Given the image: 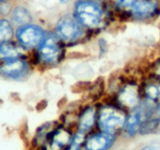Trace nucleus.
Wrapping results in <instances>:
<instances>
[{"instance_id":"nucleus-14","label":"nucleus","mask_w":160,"mask_h":150,"mask_svg":"<svg viewBox=\"0 0 160 150\" xmlns=\"http://www.w3.org/2000/svg\"><path fill=\"white\" fill-rule=\"evenodd\" d=\"M142 98L143 103L156 108L160 104V80L151 76L142 84Z\"/></svg>"},{"instance_id":"nucleus-24","label":"nucleus","mask_w":160,"mask_h":150,"mask_svg":"<svg viewBox=\"0 0 160 150\" xmlns=\"http://www.w3.org/2000/svg\"><path fill=\"white\" fill-rule=\"evenodd\" d=\"M2 17H3V16H2V14H1V12H0V19H1Z\"/></svg>"},{"instance_id":"nucleus-23","label":"nucleus","mask_w":160,"mask_h":150,"mask_svg":"<svg viewBox=\"0 0 160 150\" xmlns=\"http://www.w3.org/2000/svg\"><path fill=\"white\" fill-rule=\"evenodd\" d=\"M60 1V3H62V4H68V2H69V0H59Z\"/></svg>"},{"instance_id":"nucleus-22","label":"nucleus","mask_w":160,"mask_h":150,"mask_svg":"<svg viewBox=\"0 0 160 150\" xmlns=\"http://www.w3.org/2000/svg\"><path fill=\"white\" fill-rule=\"evenodd\" d=\"M8 2H14V0H0V5L4 3H8Z\"/></svg>"},{"instance_id":"nucleus-21","label":"nucleus","mask_w":160,"mask_h":150,"mask_svg":"<svg viewBox=\"0 0 160 150\" xmlns=\"http://www.w3.org/2000/svg\"><path fill=\"white\" fill-rule=\"evenodd\" d=\"M139 150H156V147H153V146H146L144 147H142L141 149Z\"/></svg>"},{"instance_id":"nucleus-2","label":"nucleus","mask_w":160,"mask_h":150,"mask_svg":"<svg viewBox=\"0 0 160 150\" xmlns=\"http://www.w3.org/2000/svg\"><path fill=\"white\" fill-rule=\"evenodd\" d=\"M72 14L85 29H100L107 23V10L98 0H77Z\"/></svg>"},{"instance_id":"nucleus-12","label":"nucleus","mask_w":160,"mask_h":150,"mask_svg":"<svg viewBox=\"0 0 160 150\" xmlns=\"http://www.w3.org/2000/svg\"><path fill=\"white\" fill-rule=\"evenodd\" d=\"M98 110L95 105L89 104L79 109L75 131L85 135L89 134L97 123Z\"/></svg>"},{"instance_id":"nucleus-15","label":"nucleus","mask_w":160,"mask_h":150,"mask_svg":"<svg viewBox=\"0 0 160 150\" xmlns=\"http://www.w3.org/2000/svg\"><path fill=\"white\" fill-rule=\"evenodd\" d=\"M7 17L9 19L15 28L34 22V18L30 9L22 4L13 3L12 8Z\"/></svg>"},{"instance_id":"nucleus-18","label":"nucleus","mask_w":160,"mask_h":150,"mask_svg":"<svg viewBox=\"0 0 160 150\" xmlns=\"http://www.w3.org/2000/svg\"><path fill=\"white\" fill-rule=\"evenodd\" d=\"M139 133L142 135L160 133V117L147 119L146 121H144L140 129Z\"/></svg>"},{"instance_id":"nucleus-16","label":"nucleus","mask_w":160,"mask_h":150,"mask_svg":"<svg viewBox=\"0 0 160 150\" xmlns=\"http://www.w3.org/2000/svg\"><path fill=\"white\" fill-rule=\"evenodd\" d=\"M28 54L15 39L0 42V62L16 59Z\"/></svg>"},{"instance_id":"nucleus-5","label":"nucleus","mask_w":160,"mask_h":150,"mask_svg":"<svg viewBox=\"0 0 160 150\" xmlns=\"http://www.w3.org/2000/svg\"><path fill=\"white\" fill-rule=\"evenodd\" d=\"M117 9L137 20H146L155 17L160 8L159 0H114Z\"/></svg>"},{"instance_id":"nucleus-6","label":"nucleus","mask_w":160,"mask_h":150,"mask_svg":"<svg viewBox=\"0 0 160 150\" xmlns=\"http://www.w3.org/2000/svg\"><path fill=\"white\" fill-rule=\"evenodd\" d=\"M52 31L66 46L78 43L85 35V28L72 13H67L59 17Z\"/></svg>"},{"instance_id":"nucleus-10","label":"nucleus","mask_w":160,"mask_h":150,"mask_svg":"<svg viewBox=\"0 0 160 150\" xmlns=\"http://www.w3.org/2000/svg\"><path fill=\"white\" fill-rule=\"evenodd\" d=\"M58 122V120H48L39 124L28 138L26 143L27 150H42L51 132Z\"/></svg>"},{"instance_id":"nucleus-4","label":"nucleus","mask_w":160,"mask_h":150,"mask_svg":"<svg viewBox=\"0 0 160 150\" xmlns=\"http://www.w3.org/2000/svg\"><path fill=\"white\" fill-rule=\"evenodd\" d=\"M128 116L118 104H102L98 110L97 122L101 132L116 134L126 127Z\"/></svg>"},{"instance_id":"nucleus-7","label":"nucleus","mask_w":160,"mask_h":150,"mask_svg":"<svg viewBox=\"0 0 160 150\" xmlns=\"http://www.w3.org/2000/svg\"><path fill=\"white\" fill-rule=\"evenodd\" d=\"M47 32L44 26L33 22L15 28L14 39L27 54H30L43 42Z\"/></svg>"},{"instance_id":"nucleus-11","label":"nucleus","mask_w":160,"mask_h":150,"mask_svg":"<svg viewBox=\"0 0 160 150\" xmlns=\"http://www.w3.org/2000/svg\"><path fill=\"white\" fill-rule=\"evenodd\" d=\"M153 110L154 108L145 103L140 104V106L132 110L130 112V115L128 116L125 127L127 134L128 136H134L137 132H139L142 125L144 121L148 119Z\"/></svg>"},{"instance_id":"nucleus-8","label":"nucleus","mask_w":160,"mask_h":150,"mask_svg":"<svg viewBox=\"0 0 160 150\" xmlns=\"http://www.w3.org/2000/svg\"><path fill=\"white\" fill-rule=\"evenodd\" d=\"M116 104L123 109L134 110L141 104L142 88L134 81H128L120 85L115 96Z\"/></svg>"},{"instance_id":"nucleus-9","label":"nucleus","mask_w":160,"mask_h":150,"mask_svg":"<svg viewBox=\"0 0 160 150\" xmlns=\"http://www.w3.org/2000/svg\"><path fill=\"white\" fill-rule=\"evenodd\" d=\"M74 130L58 122L51 132L42 150H65L72 142Z\"/></svg>"},{"instance_id":"nucleus-1","label":"nucleus","mask_w":160,"mask_h":150,"mask_svg":"<svg viewBox=\"0 0 160 150\" xmlns=\"http://www.w3.org/2000/svg\"><path fill=\"white\" fill-rule=\"evenodd\" d=\"M35 69L45 72L59 67L67 57V46L52 30H48L43 42L29 54Z\"/></svg>"},{"instance_id":"nucleus-19","label":"nucleus","mask_w":160,"mask_h":150,"mask_svg":"<svg viewBox=\"0 0 160 150\" xmlns=\"http://www.w3.org/2000/svg\"><path fill=\"white\" fill-rule=\"evenodd\" d=\"M87 135L79 132H74V136H73V140L71 142V144L66 148L65 150H84L83 148V144L85 141Z\"/></svg>"},{"instance_id":"nucleus-13","label":"nucleus","mask_w":160,"mask_h":150,"mask_svg":"<svg viewBox=\"0 0 160 150\" xmlns=\"http://www.w3.org/2000/svg\"><path fill=\"white\" fill-rule=\"evenodd\" d=\"M116 137L114 134L100 132L87 134L83 148L84 150H109L114 144Z\"/></svg>"},{"instance_id":"nucleus-20","label":"nucleus","mask_w":160,"mask_h":150,"mask_svg":"<svg viewBox=\"0 0 160 150\" xmlns=\"http://www.w3.org/2000/svg\"><path fill=\"white\" fill-rule=\"evenodd\" d=\"M150 73H151V76L160 80V58L152 64L150 68Z\"/></svg>"},{"instance_id":"nucleus-3","label":"nucleus","mask_w":160,"mask_h":150,"mask_svg":"<svg viewBox=\"0 0 160 150\" xmlns=\"http://www.w3.org/2000/svg\"><path fill=\"white\" fill-rule=\"evenodd\" d=\"M37 72L29 54L8 61L0 62V80L12 83H24Z\"/></svg>"},{"instance_id":"nucleus-17","label":"nucleus","mask_w":160,"mask_h":150,"mask_svg":"<svg viewBox=\"0 0 160 150\" xmlns=\"http://www.w3.org/2000/svg\"><path fill=\"white\" fill-rule=\"evenodd\" d=\"M15 36V27L8 17L0 19V42L12 40Z\"/></svg>"}]
</instances>
